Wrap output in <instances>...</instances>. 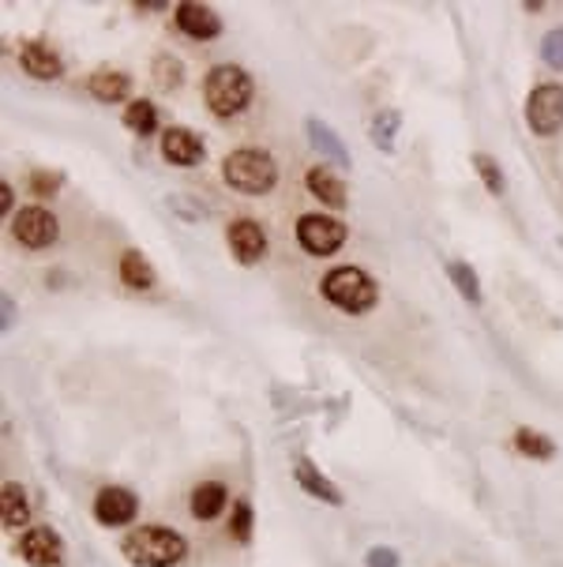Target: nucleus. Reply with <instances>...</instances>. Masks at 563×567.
<instances>
[{"label":"nucleus","instance_id":"f3484780","mask_svg":"<svg viewBox=\"0 0 563 567\" xmlns=\"http://www.w3.org/2000/svg\"><path fill=\"white\" fill-rule=\"evenodd\" d=\"M87 91L98 101H124L132 95V80L124 72H113V68H101V72H94L87 80Z\"/></svg>","mask_w":563,"mask_h":567},{"label":"nucleus","instance_id":"39448f33","mask_svg":"<svg viewBox=\"0 0 563 567\" xmlns=\"http://www.w3.org/2000/svg\"><path fill=\"white\" fill-rule=\"evenodd\" d=\"M526 124L534 135H556L563 129V87L560 83H537L526 98Z\"/></svg>","mask_w":563,"mask_h":567},{"label":"nucleus","instance_id":"c756f323","mask_svg":"<svg viewBox=\"0 0 563 567\" xmlns=\"http://www.w3.org/2000/svg\"><path fill=\"white\" fill-rule=\"evenodd\" d=\"M31 184H34V192H38V196H53L57 192V184H61V173H31Z\"/></svg>","mask_w":563,"mask_h":567},{"label":"nucleus","instance_id":"412c9836","mask_svg":"<svg viewBox=\"0 0 563 567\" xmlns=\"http://www.w3.org/2000/svg\"><path fill=\"white\" fill-rule=\"evenodd\" d=\"M124 129L140 132V135H151L158 129V109L151 106L147 98H132L124 106Z\"/></svg>","mask_w":563,"mask_h":567},{"label":"nucleus","instance_id":"393cba45","mask_svg":"<svg viewBox=\"0 0 563 567\" xmlns=\"http://www.w3.org/2000/svg\"><path fill=\"white\" fill-rule=\"evenodd\" d=\"M474 166H477V173H481L484 189H489L492 196H500V192L507 189V181H503V169L496 166V158H492V155H484V150H477V155H474Z\"/></svg>","mask_w":563,"mask_h":567},{"label":"nucleus","instance_id":"f8f14e48","mask_svg":"<svg viewBox=\"0 0 563 567\" xmlns=\"http://www.w3.org/2000/svg\"><path fill=\"white\" fill-rule=\"evenodd\" d=\"M161 158H166L169 166H200L203 162V140L195 132L188 129H166L161 135Z\"/></svg>","mask_w":563,"mask_h":567},{"label":"nucleus","instance_id":"9d476101","mask_svg":"<svg viewBox=\"0 0 563 567\" xmlns=\"http://www.w3.org/2000/svg\"><path fill=\"white\" fill-rule=\"evenodd\" d=\"M12 233L27 249H49L57 241V218L46 207H23L12 222Z\"/></svg>","mask_w":563,"mask_h":567},{"label":"nucleus","instance_id":"a211bd4d","mask_svg":"<svg viewBox=\"0 0 563 567\" xmlns=\"http://www.w3.org/2000/svg\"><path fill=\"white\" fill-rule=\"evenodd\" d=\"M121 278H124V286H132V290H151L158 275H155V267L147 264V256H143V252L128 249L121 256Z\"/></svg>","mask_w":563,"mask_h":567},{"label":"nucleus","instance_id":"5701e85b","mask_svg":"<svg viewBox=\"0 0 563 567\" xmlns=\"http://www.w3.org/2000/svg\"><path fill=\"white\" fill-rule=\"evenodd\" d=\"M398 124H403V117L395 113V109H383V113H375L372 121V143L380 150H395V135H398Z\"/></svg>","mask_w":563,"mask_h":567},{"label":"nucleus","instance_id":"423d86ee","mask_svg":"<svg viewBox=\"0 0 563 567\" xmlns=\"http://www.w3.org/2000/svg\"><path fill=\"white\" fill-rule=\"evenodd\" d=\"M297 241L312 256H331V252L343 249L346 241V222L331 215H301L297 218Z\"/></svg>","mask_w":563,"mask_h":567},{"label":"nucleus","instance_id":"aec40b11","mask_svg":"<svg viewBox=\"0 0 563 567\" xmlns=\"http://www.w3.org/2000/svg\"><path fill=\"white\" fill-rule=\"evenodd\" d=\"M309 140H312V147L320 150V155H327V158H335V162H343V166H349V150L343 147V143H338V135L327 129V124L323 121H309Z\"/></svg>","mask_w":563,"mask_h":567},{"label":"nucleus","instance_id":"dca6fc26","mask_svg":"<svg viewBox=\"0 0 563 567\" xmlns=\"http://www.w3.org/2000/svg\"><path fill=\"white\" fill-rule=\"evenodd\" d=\"M304 184H309V192L315 200H323L327 207H346V184L338 181L331 169L323 166H312L309 173H304Z\"/></svg>","mask_w":563,"mask_h":567},{"label":"nucleus","instance_id":"1a4fd4ad","mask_svg":"<svg viewBox=\"0 0 563 567\" xmlns=\"http://www.w3.org/2000/svg\"><path fill=\"white\" fill-rule=\"evenodd\" d=\"M229 249H233L237 264L252 267L267 256V230L255 218H233L229 222Z\"/></svg>","mask_w":563,"mask_h":567},{"label":"nucleus","instance_id":"4be33fe9","mask_svg":"<svg viewBox=\"0 0 563 567\" xmlns=\"http://www.w3.org/2000/svg\"><path fill=\"white\" fill-rule=\"evenodd\" d=\"M515 447L526 455V459H537V462H549L556 455V444L549 436H541L537 429H518L515 433Z\"/></svg>","mask_w":563,"mask_h":567},{"label":"nucleus","instance_id":"a878e982","mask_svg":"<svg viewBox=\"0 0 563 567\" xmlns=\"http://www.w3.org/2000/svg\"><path fill=\"white\" fill-rule=\"evenodd\" d=\"M541 61L549 64V68H563V31H552V34H544V41H541Z\"/></svg>","mask_w":563,"mask_h":567},{"label":"nucleus","instance_id":"6ab92c4d","mask_svg":"<svg viewBox=\"0 0 563 567\" xmlns=\"http://www.w3.org/2000/svg\"><path fill=\"white\" fill-rule=\"evenodd\" d=\"M0 519H4V527H23V522L31 519V507H27V496H23V488L15 485V481H8L4 488H0Z\"/></svg>","mask_w":563,"mask_h":567},{"label":"nucleus","instance_id":"c85d7f7f","mask_svg":"<svg viewBox=\"0 0 563 567\" xmlns=\"http://www.w3.org/2000/svg\"><path fill=\"white\" fill-rule=\"evenodd\" d=\"M398 564H403L398 553L387 545H375V548H369V556H364V567H398Z\"/></svg>","mask_w":563,"mask_h":567},{"label":"nucleus","instance_id":"4468645a","mask_svg":"<svg viewBox=\"0 0 563 567\" xmlns=\"http://www.w3.org/2000/svg\"><path fill=\"white\" fill-rule=\"evenodd\" d=\"M20 64L34 80H57V75H61V57L49 46H41V41H27V46H23Z\"/></svg>","mask_w":563,"mask_h":567},{"label":"nucleus","instance_id":"cd10ccee","mask_svg":"<svg viewBox=\"0 0 563 567\" xmlns=\"http://www.w3.org/2000/svg\"><path fill=\"white\" fill-rule=\"evenodd\" d=\"M233 538L237 541H249L252 538V507L244 500L233 507Z\"/></svg>","mask_w":563,"mask_h":567},{"label":"nucleus","instance_id":"bb28decb","mask_svg":"<svg viewBox=\"0 0 563 567\" xmlns=\"http://www.w3.org/2000/svg\"><path fill=\"white\" fill-rule=\"evenodd\" d=\"M155 80L166 83V87L181 83V64H177V57H155Z\"/></svg>","mask_w":563,"mask_h":567},{"label":"nucleus","instance_id":"7ed1b4c3","mask_svg":"<svg viewBox=\"0 0 563 567\" xmlns=\"http://www.w3.org/2000/svg\"><path fill=\"white\" fill-rule=\"evenodd\" d=\"M252 75L237 64H218L207 72L203 80V98H207V109L215 117H237L249 109L252 101Z\"/></svg>","mask_w":563,"mask_h":567},{"label":"nucleus","instance_id":"f257e3e1","mask_svg":"<svg viewBox=\"0 0 563 567\" xmlns=\"http://www.w3.org/2000/svg\"><path fill=\"white\" fill-rule=\"evenodd\" d=\"M121 553L132 567H173L184 560L188 541L169 527H140L121 541Z\"/></svg>","mask_w":563,"mask_h":567},{"label":"nucleus","instance_id":"0eeeda50","mask_svg":"<svg viewBox=\"0 0 563 567\" xmlns=\"http://www.w3.org/2000/svg\"><path fill=\"white\" fill-rule=\"evenodd\" d=\"M20 556L31 567H57L64 560V541L53 527H31L20 538Z\"/></svg>","mask_w":563,"mask_h":567},{"label":"nucleus","instance_id":"9b49d317","mask_svg":"<svg viewBox=\"0 0 563 567\" xmlns=\"http://www.w3.org/2000/svg\"><path fill=\"white\" fill-rule=\"evenodd\" d=\"M177 27L195 41H211L221 34V20L211 4H192V0H184V4H177Z\"/></svg>","mask_w":563,"mask_h":567},{"label":"nucleus","instance_id":"20e7f679","mask_svg":"<svg viewBox=\"0 0 563 567\" xmlns=\"http://www.w3.org/2000/svg\"><path fill=\"white\" fill-rule=\"evenodd\" d=\"M320 290L335 309L349 312V316H361V312L375 309V301H380V290H375V282L361 267H335L323 278Z\"/></svg>","mask_w":563,"mask_h":567},{"label":"nucleus","instance_id":"2eb2a0df","mask_svg":"<svg viewBox=\"0 0 563 567\" xmlns=\"http://www.w3.org/2000/svg\"><path fill=\"white\" fill-rule=\"evenodd\" d=\"M226 496H229V488L221 485V481H203V485L192 488V515L200 522L218 519L221 507H226Z\"/></svg>","mask_w":563,"mask_h":567},{"label":"nucleus","instance_id":"ddd939ff","mask_svg":"<svg viewBox=\"0 0 563 567\" xmlns=\"http://www.w3.org/2000/svg\"><path fill=\"white\" fill-rule=\"evenodd\" d=\"M294 478H297V485H301L304 493L315 496V500H323V504H331V507L343 504V493H338V488H335V481H331L327 473L315 470V462H312V459H297Z\"/></svg>","mask_w":563,"mask_h":567},{"label":"nucleus","instance_id":"7c9ffc66","mask_svg":"<svg viewBox=\"0 0 563 567\" xmlns=\"http://www.w3.org/2000/svg\"><path fill=\"white\" fill-rule=\"evenodd\" d=\"M0 207L12 210V189H8V184H0Z\"/></svg>","mask_w":563,"mask_h":567},{"label":"nucleus","instance_id":"6e6552de","mask_svg":"<svg viewBox=\"0 0 563 567\" xmlns=\"http://www.w3.org/2000/svg\"><path fill=\"white\" fill-rule=\"evenodd\" d=\"M135 511H140V500H135V493H128L121 485H106L94 496V519H98L101 527H128V522L135 519Z\"/></svg>","mask_w":563,"mask_h":567},{"label":"nucleus","instance_id":"f03ea898","mask_svg":"<svg viewBox=\"0 0 563 567\" xmlns=\"http://www.w3.org/2000/svg\"><path fill=\"white\" fill-rule=\"evenodd\" d=\"M221 177L229 189H237L241 196H267L278 181L275 158L260 147H237L233 155H226L221 162Z\"/></svg>","mask_w":563,"mask_h":567},{"label":"nucleus","instance_id":"b1692460","mask_svg":"<svg viewBox=\"0 0 563 567\" xmlns=\"http://www.w3.org/2000/svg\"><path fill=\"white\" fill-rule=\"evenodd\" d=\"M447 275H451V282H455V290L463 293L469 304H481V282H477L474 267L463 264V260H455V264L447 267Z\"/></svg>","mask_w":563,"mask_h":567}]
</instances>
